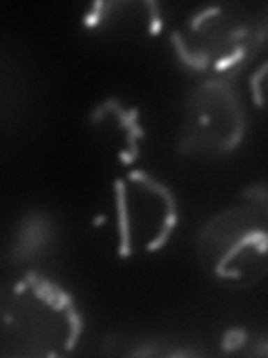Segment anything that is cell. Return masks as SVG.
<instances>
[{
	"mask_svg": "<svg viewBox=\"0 0 268 358\" xmlns=\"http://www.w3.org/2000/svg\"><path fill=\"white\" fill-rule=\"evenodd\" d=\"M246 137V110L228 78H204L184 101L181 150L199 157H223Z\"/></svg>",
	"mask_w": 268,
	"mask_h": 358,
	"instance_id": "obj_5",
	"label": "cell"
},
{
	"mask_svg": "<svg viewBox=\"0 0 268 358\" xmlns=\"http://www.w3.org/2000/svg\"><path fill=\"white\" fill-rule=\"evenodd\" d=\"M197 257L210 282L246 287L268 273V213L255 199L228 206L199 231Z\"/></svg>",
	"mask_w": 268,
	"mask_h": 358,
	"instance_id": "obj_3",
	"label": "cell"
},
{
	"mask_svg": "<svg viewBox=\"0 0 268 358\" xmlns=\"http://www.w3.org/2000/svg\"><path fill=\"white\" fill-rule=\"evenodd\" d=\"M0 334L5 356H67L83 336V316L61 285L27 271L3 291Z\"/></svg>",
	"mask_w": 268,
	"mask_h": 358,
	"instance_id": "obj_1",
	"label": "cell"
},
{
	"mask_svg": "<svg viewBox=\"0 0 268 358\" xmlns=\"http://www.w3.org/2000/svg\"><path fill=\"white\" fill-rule=\"evenodd\" d=\"M264 29L244 5L221 3L193 11L172 31V52L188 72L228 78L262 45Z\"/></svg>",
	"mask_w": 268,
	"mask_h": 358,
	"instance_id": "obj_2",
	"label": "cell"
},
{
	"mask_svg": "<svg viewBox=\"0 0 268 358\" xmlns=\"http://www.w3.org/2000/svg\"><path fill=\"white\" fill-rule=\"evenodd\" d=\"M179 222L177 197L161 179L132 168L114 182V233L121 257L152 255L170 242Z\"/></svg>",
	"mask_w": 268,
	"mask_h": 358,
	"instance_id": "obj_4",
	"label": "cell"
},
{
	"mask_svg": "<svg viewBox=\"0 0 268 358\" xmlns=\"http://www.w3.org/2000/svg\"><path fill=\"white\" fill-rule=\"evenodd\" d=\"M52 240V222L43 215H31L20 224L16 233V260H27V257L38 255L43 249H47Z\"/></svg>",
	"mask_w": 268,
	"mask_h": 358,
	"instance_id": "obj_8",
	"label": "cell"
},
{
	"mask_svg": "<svg viewBox=\"0 0 268 358\" xmlns=\"http://www.w3.org/2000/svg\"><path fill=\"white\" fill-rule=\"evenodd\" d=\"M251 199H255L257 204H262L264 206V210L268 213V188L266 190H262V193H253V197Z\"/></svg>",
	"mask_w": 268,
	"mask_h": 358,
	"instance_id": "obj_10",
	"label": "cell"
},
{
	"mask_svg": "<svg viewBox=\"0 0 268 358\" xmlns=\"http://www.w3.org/2000/svg\"><path fill=\"white\" fill-rule=\"evenodd\" d=\"M248 87H251V96H253L255 108L268 115V59L251 74Z\"/></svg>",
	"mask_w": 268,
	"mask_h": 358,
	"instance_id": "obj_9",
	"label": "cell"
},
{
	"mask_svg": "<svg viewBox=\"0 0 268 358\" xmlns=\"http://www.w3.org/2000/svg\"><path fill=\"white\" fill-rule=\"evenodd\" d=\"M89 126L100 143L119 157L121 164H132L141 155L145 130L139 121V112L123 106L119 99H105L89 115Z\"/></svg>",
	"mask_w": 268,
	"mask_h": 358,
	"instance_id": "obj_7",
	"label": "cell"
},
{
	"mask_svg": "<svg viewBox=\"0 0 268 358\" xmlns=\"http://www.w3.org/2000/svg\"><path fill=\"white\" fill-rule=\"evenodd\" d=\"M83 25L96 38L110 45H148L161 36L165 18L152 0H100L89 5Z\"/></svg>",
	"mask_w": 268,
	"mask_h": 358,
	"instance_id": "obj_6",
	"label": "cell"
}]
</instances>
